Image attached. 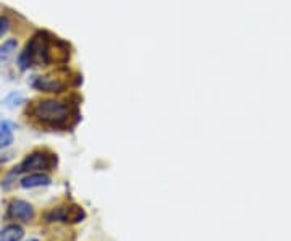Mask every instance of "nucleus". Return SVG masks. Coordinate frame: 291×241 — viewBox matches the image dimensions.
Segmentation results:
<instances>
[{
  "instance_id": "f257e3e1",
  "label": "nucleus",
  "mask_w": 291,
  "mask_h": 241,
  "mask_svg": "<svg viewBox=\"0 0 291 241\" xmlns=\"http://www.w3.org/2000/svg\"><path fill=\"white\" fill-rule=\"evenodd\" d=\"M29 115L42 126L47 128H66L70 126L71 119L75 117V110L65 101L55 99H42L34 102Z\"/></svg>"
},
{
  "instance_id": "f03ea898",
  "label": "nucleus",
  "mask_w": 291,
  "mask_h": 241,
  "mask_svg": "<svg viewBox=\"0 0 291 241\" xmlns=\"http://www.w3.org/2000/svg\"><path fill=\"white\" fill-rule=\"evenodd\" d=\"M49 61H51V49H49V41L42 33L33 36L28 41L24 51L20 54V57H18V65H20L21 70H26L34 63L46 65Z\"/></svg>"
},
{
  "instance_id": "7ed1b4c3",
  "label": "nucleus",
  "mask_w": 291,
  "mask_h": 241,
  "mask_svg": "<svg viewBox=\"0 0 291 241\" xmlns=\"http://www.w3.org/2000/svg\"><path fill=\"white\" fill-rule=\"evenodd\" d=\"M55 164H57V157L52 152H49L46 149H38L28 154L23 162L18 165V169H20V172L34 174V172L52 170Z\"/></svg>"
},
{
  "instance_id": "20e7f679",
  "label": "nucleus",
  "mask_w": 291,
  "mask_h": 241,
  "mask_svg": "<svg viewBox=\"0 0 291 241\" xmlns=\"http://www.w3.org/2000/svg\"><path fill=\"white\" fill-rule=\"evenodd\" d=\"M84 217V209L78 204H61L46 214L47 222H63V224H78Z\"/></svg>"
},
{
  "instance_id": "39448f33",
  "label": "nucleus",
  "mask_w": 291,
  "mask_h": 241,
  "mask_svg": "<svg viewBox=\"0 0 291 241\" xmlns=\"http://www.w3.org/2000/svg\"><path fill=\"white\" fill-rule=\"evenodd\" d=\"M31 86L34 89H38L41 92H49V94H60V92L66 91L68 83L65 79H61L58 76H52V75H46V76H36Z\"/></svg>"
},
{
  "instance_id": "423d86ee",
  "label": "nucleus",
  "mask_w": 291,
  "mask_h": 241,
  "mask_svg": "<svg viewBox=\"0 0 291 241\" xmlns=\"http://www.w3.org/2000/svg\"><path fill=\"white\" fill-rule=\"evenodd\" d=\"M7 217L11 220L31 222L34 219V207L28 201L23 199H11L7 207Z\"/></svg>"
},
{
  "instance_id": "0eeeda50",
  "label": "nucleus",
  "mask_w": 291,
  "mask_h": 241,
  "mask_svg": "<svg viewBox=\"0 0 291 241\" xmlns=\"http://www.w3.org/2000/svg\"><path fill=\"white\" fill-rule=\"evenodd\" d=\"M51 184V177L42 174V172H34L20 180V186L24 189H33V188H42Z\"/></svg>"
},
{
  "instance_id": "6e6552de",
  "label": "nucleus",
  "mask_w": 291,
  "mask_h": 241,
  "mask_svg": "<svg viewBox=\"0 0 291 241\" xmlns=\"http://www.w3.org/2000/svg\"><path fill=\"white\" fill-rule=\"evenodd\" d=\"M24 238V228L18 224H10L0 230V241H21Z\"/></svg>"
},
{
  "instance_id": "1a4fd4ad",
  "label": "nucleus",
  "mask_w": 291,
  "mask_h": 241,
  "mask_svg": "<svg viewBox=\"0 0 291 241\" xmlns=\"http://www.w3.org/2000/svg\"><path fill=\"white\" fill-rule=\"evenodd\" d=\"M18 49V41L16 39H7L0 46V65L7 63V61L11 59V55L16 52Z\"/></svg>"
},
{
  "instance_id": "9d476101",
  "label": "nucleus",
  "mask_w": 291,
  "mask_h": 241,
  "mask_svg": "<svg viewBox=\"0 0 291 241\" xmlns=\"http://www.w3.org/2000/svg\"><path fill=\"white\" fill-rule=\"evenodd\" d=\"M18 129V125L15 121H10V120H0V134H11Z\"/></svg>"
},
{
  "instance_id": "9b49d317",
  "label": "nucleus",
  "mask_w": 291,
  "mask_h": 241,
  "mask_svg": "<svg viewBox=\"0 0 291 241\" xmlns=\"http://www.w3.org/2000/svg\"><path fill=\"white\" fill-rule=\"evenodd\" d=\"M11 143H13V136L11 134H0V151L8 147Z\"/></svg>"
},
{
  "instance_id": "f8f14e48",
  "label": "nucleus",
  "mask_w": 291,
  "mask_h": 241,
  "mask_svg": "<svg viewBox=\"0 0 291 241\" xmlns=\"http://www.w3.org/2000/svg\"><path fill=\"white\" fill-rule=\"evenodd\" d=\"M10 29V21H8V18L7 16H3V15H0V38L7 33V31Z\"/></svg>"
},
{
  "instance_id": "ddd939ff",
  "label": "nucleus",
  "mask_w": 291,
  "mask_h": 241,
  "mask_svg": "<svg viewBox=\"0 0 291 241\" xmlns=\"http://www.w3.org/2000/svg\"><path fill=\"white\" fill-rule=\"evenodd\" d=\"M29 241H39V240H29Z\"/></svg>"
}]
</instances>
